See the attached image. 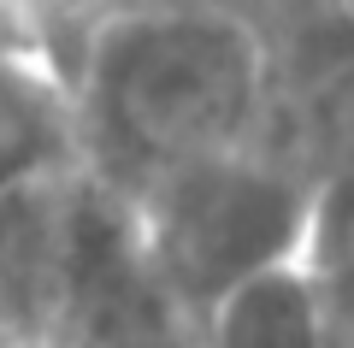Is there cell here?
Listing matches in <instances>:
<instances>
[{"instance_id": "obj_1", "label": "cell", "mask_w": 354, "mask_h": 348, "mask_svg": "<svg viewBox=\"0 0 354 348\" xmlns=\"http://www.w3.org/2000/svg\"><path fill=\"white\" fill-rule=\"evenodd\" d=\"M266 42L230 12H106L71 83L83 177L148 207L260 125Z\"/></svg>"}, {"instance_id": "obj_2", "label": "cell", "mask_w": 354, "mask_h": 348, "mask_svg": "<svg viewBox=\"0 0 354 348\" xmlns=\"http://www.w3.org/2000/svg\"><path fill=\"white\" fill-rule=\"evenodd\" d=\"M88 177L0 189V331L24 348H48L65 313L83 237Z\"/></svg>"}, {"instance_id": "obj_3", "label": "cell", "mask_w": 354, "mask_h": 348, "mask_svg": "<svg viewBox=\"0 0 354 348\" xmlns=\"http://www.w3.org/2000/svg\"><path fill=\"white\" fill-rule=\"evenodd\" d=\"M83 172L77 107L30 53H0V189L59 183Z\"/></svg>"}, {"instance_id": "obj_4", "label": "cell", "mask_w": 354, "mask_h": 348, "mask_svg": "<svg viewBox=\"0 0 354 348\" xmlns=\"http://www.w3.org/2000/svg\"><path fill=\"white\" fill-rule=\"evenodd\" d=\"M201 342L207 348H330V336L307 272L290 260L225 289L201 319Z\"/></svg>"}, {"instance_id": "obj_5", "label": "cell", "mask_w": 354, "mask_h": 348, "mask_svg": "<svg viewBox=\"0 0 354 348\" xmlns=\"http://www.w3.org/2000/svg\"><path fill=\"white\" fill-rule=\"evenodd\" d=\"M295 266L307 272L330 348H354V172L330 177L313 195Z\"/></svg>"}, {"instance_id": "obj_6", "label": "cell", "mask_w": 354, "mask_h": 348, "mask_svg": "<svg viewBox=\"0 0 354 348\" xmlns=\"http://www.w3.org/2000/svg\"><path fill=\"white\" fill-rule=\"evenodd\" d=\"M0 348H24V342H18V336H6V331H0Z\"/></svg>"}]
</instances>
